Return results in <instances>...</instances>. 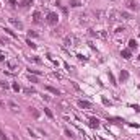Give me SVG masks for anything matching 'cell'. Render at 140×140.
Segmentation results:
<instances>
[{
    "label": "cell",
    "mask_w": 140,
    "mask_h": 140,
    "mask_svg": "<svg viewBox=\"0 0 140 140\" xmlns=\"http://www.w3.org/2000/svg\"><path fill=\"white\" fill-rule=\"evenodd\" d=\"M31 109H33V108H31ZM31 113H33V116H34V117H36V119H38V117H39V113H38V111H36V109H33Z\"/></svg>",
    "instance_id": "484cf974"
},
{
    "label": "cell",
    "mask_w": 140,
    "mask_h": 140,
    "mask_svg": "<svg viewBox=\"0 0 140 140\" xmlns=\"http://www.w3.org/2000/svg\"><path fill=\"white\" fill-rule=\"evenodd\" d=\"M75 43H77V39H75V38H72V36L65 38V44H67V46H77Z\"/></svg>",
    "instance_id": "277c9868"
},
{
    "label": "cell",
    "mask_w": 140,
    "mask_h": 140,
    "mask_svg": "<svg viewBox=\"0 0 140 140\" xmlns=\"http://www.w3.org/2000/svg\"><path fill=\"white\" fill-rule=\"evenodd\" d=\"M65 135H67V137H73V135H72V132H70L69 129H65Z\"/></svg>",
    "instance_id": "f546056e"
},
{
    "label": "cell",
    "mask_w": 140,
    "mask_h": 140,
    "mask_svg": "<svg viewBox=\"0 0 140 140\" xmlns=\"http://www.w3.org/2000/svg\"><path fill=\"white\" fill-rule=\"evenodd\" d=\"M129 49H130V51L137 49V41L135 39H130V41H129Z\"/></svg>",
    "instance_id": "30bf717a"
},
{
    "label": "cell",
    "mask_w": 140,
    "mask_h": 140,
    "mask_svg": "<svg viewBox=\"0 0 140 140\" xmlns=\"http://www.w3.org/2000/svg\"><path fill=\"white\" fill-rule=\"evenodd\" d=\"M121 57L130 59V49H124V51H121Z\"/></svg>",
    "instance_id": "9c48e42d"
},
{
    "label": "cell",
    "mask_w": 140,
    "mask_h": 140,
    "mask_svg": "<svg viewBox=\"0 0 140 140\" xmlns=\"http://www.w3.org/2000/svg\"><path fill=\"white\" fill-rule=\"evenodd\" d=\"M31 3H33V0H23V2H21V3H20V5L26 8V7H29V5H31Z\"/></svg>",
    "instance_id": "4fadbf2b"
},
{
    "label": "cell",
    "mask_w": 140,
    "mask_h": 140,
    "mask_svg": "<svg viewBox=\"0 0 140 140\" xmlns=\"http://www.w3.org/2000/svg\"><path fill=\"white\" fill-rule=\"evenodd\" d=\"M33 21H34V23H41V13L39 12L33 13Z\"/></svg>",
    "instance_id": "ba28073f"
},
{
    "label": "cell",
    "mask_w": 140,
    "mask_h": 140,
    "mask_svg": "<svg viewBox=\"0 0 140 140\" xmlns=\"http://www.w3.org/2000/svg\"><path fill=\"white\" fill-rule=\"evenodd\" d=\"M10 23L13 24V26H16L18 29H23V23L20 21V20H15V18H10Z\"/></svg>",
    "instance_id": "7a4b0ae2"
},
{
    "label": "cell",
    "mask_w": 140,
    "mask_h": 140,
    "mask_svg": "<svg viewBox=\"0 0 140 140\" xmlns=\"http://www.w3.org/2000/svg\"><path fill=\"white\" fill-rule=\"evenodd\" d=\"M103 104H106V106H111V101H109L108 98H103Z\"/></svg>",
    "instance_id": "603a6c76"
},
{
    "label": "cell",
    "mask_w": 140,
    "mask_h": 140,
    "mask_svg": "<svg viewBox=\"0 0 140 140\" xmlns=\"http://www.w3.org/2000/svg\"><path fill=\"white\" fill-rule=\"evenodd\" d=\"M108 77H109V82L113 83V85H116V80H114V75L111 73V72H109V73H108Z\"/></svg>",
    "instance_id": "ac0fdd59"
},
{
    "label": "cell",
    "mask_w": 140,
    "mask_h": 140,
    "mask_svg": "<svg viewBox=\"0 0 140 140\" xmlns=\"http://www.w3.org/2000/svg\"><path fill=\"white\" fill-rule=\"evenodd\" d=\"M139 60H140V55H139Z\"/></svg>",
    "instance_id": "836d02e7"
},
{
    "label": "cell",
    "mask_w": 140,
    "mask_h": 140,
    "mask_svg": "<svg viewBox=\"0 0 140 140\" xmlns=\"http://www.w3.org/2000/svg\"><path fill=\"white\" fill-rule=\"evenodd\" d=\"M26 44H28V46H29V47H33V49H36V44L33 43L31 39H26Z\"/></svg>",
    "instance_id": "d6986e66"
},
{
    "label": "cell",
    "mask_w": 140,
    "mask_h": 140,
    "mask_svg": "<svg viewBox=\"0 0 140 140\" xmlns=\"http://www.w3.org/2000/svg\"><path fill=\"white\" fill-rule=\"evenodd\" d=\"M12 88L15 90V91H20V85H18V83H13V85H12Z\"/></svg>",
    "instance_id": "d4e9b609"
},
{
    "label": "cell",
    "mask_w": 140,
    "mask_h": 140,
    "mask_svg": "<svg viewBox=\"0 0 140 140\" xmlns=\"http://www.w3.org/2000/svg\"><path fill=\"white\" fill-rule=\"evenodd\" d=\"M127 8L129 10H137V2L135 0H127Z\"/></svg>",
    "instance_id": "8992f818"
},
{
    "label": "cell",
    "mask_w": 140,
    "mask_h": 140,
    "mask_svg": "<svg viewBox=\"0 0 140 140\" xmlns=\"http://www.w3.org/2000/svg\"><path fill=\"white\" fill-rule=\"evenodd\" d=\"M8 3L12 5V7H16V5H18V3H16V0H10V2H8Z\"/></svg>",
    "instance_id": "f1b7e54d"
},
{
    "label": "cell",
    "mask_w": 140,
    "mask_h": 140,
    "mask_svg": "<svg viewBox=\"0 0 140 140\" xmlns=\"http://www.w3.org/2000/svg\"><path fill=\"white\" fill-rule=\"evenodd\" d=\"M44 113H46V116H47V117H51V119H52V117H54V114H52V113H51V109H47V108H44Z\"/></svg>",
    "instance_id": "2e32d148"
},
{
    "label": "cell",
    "mask_w": 140,
    "mask_h": 140,
    "mask_svg": "<svg viewBox=\"0 0 140 140\" xmlns=\"http://www.w3.org/2000/svg\"><path fill=\"white\" fill-rule=\"evenodd\" d=\"M2 104H3V103H2V101H0V106H2Z\"/></svg>",
    "instance_id": "d6a6232c"
},
{
    "label": "cell",
    "mask_w": 140,
    "mask_h": 140,
    "mask_svg": "<svg viewBox=\"0 0 140 140\" xmlns=\"http://www.w3.org/2000/svg\"><path fill=\"white\" fill-rule=\"evenodd\" d=\"M80 0H70V7H73V8H77V7H80Z\"/></svg>",
    "instance_id": "7c38bea8"
},
{
    "label": "cell",
    "mask_w": 140,
    "mask_h": 140,
    "mask_svg": "<svg viewBox=\"0 0 140 140\" xmlns=\"http://www.w3.org/2000/svg\"><path fill=\"white\" fill-rule=\"evenodd\" d=\"M78 106H80V108H83V109H90V108H91V103L80 99V101H78Z\"/></svg>",
    "instance_id": "3957f363"
},
{
    "label": "cell",
    "mask_w": 140,
    "mask_h": 140,
    "mask_svg": "<svg viewBox=\"0 0 140 140\" xmlns=\"http://www.w3.org/2000/svg\"><path fill=\"white\" fill-rule=\"evenodd\" d=\"M121 16H122V18H125V20H130V13H127V12H122Z\"/></svg>",
    "instance_id": "44dd1931"
},
{
    "label": "cell",
    "mask_w": 140,
    "mask_h": 140,
    "mask_svg": "<svg viewBox=\"0 0 140 140\" xmlns=\"http://www.w3.org/2000/svg\"><path fill=\"white\" fill-rule=\"evenodd\" d=\"M24 93H26V94H31V93H36V90L34 88H26V90H24Z\"/></svg>",
    "instance_id": "7402d4cb"
},
{
    "label": "cell",
    "mask_w": 140,
    "mask_h": 140,
    "mask_svg": "<svg viewBox=\"0 0 140 140\" xmlns=\"http://www.w3.org/2000/svg\"><path fill=\"white\" fill-rule=\"evenodd\" d=\"M90 127L98 129V127H99V121H98V119H94V117H91V119H90Z\"/></svg>",
    "instance_id": "5b68a950"
},
{
    "label": "cell",
    "mask_w": 140,
    "mask_h": 140,
    "mask_svg": "<svg viewBox=\"0 0 140 140\" xmlns=\"http://www.w3.org/2000/svg\"><path fill=\"white\" fill-rule=\"evenodd\" d=\"M0 88H2V90H8V88H10V85L3 80V82H0Z\"/></svg>",
    "instance_id": "9a60e30c"
},
{
    "label": "cell",
    "mask_w": 140,
    "mask_h": 140,
    "mask_svg": "<svg viewBox=\"0 0 140 140\" xmlns=\"http://www.w3.org/2000/svg\"><path fill=\"white\" fill-rule=\"evenodd\" d=\"M28 78H29V82H31V83H38V78H36L34 75H31V73H29V77H28Z\"/></svg>",
    "instance_id": "ffe728a7"
},
{
    "label": "cell",
    "mask_w": 140,
    "mask_h": 140,
    "mask_svg": "<svg viewBox=\"0 0 140 140\" xmlns=\"http://www.w3.org/2000/svg\"><path fill=\"white\" fill-rule=\"evenodd\" d=\"M0 139H2V140H7V137H5V134L2 132V130H0Z\"/></svg>",
    "instance_id": "4dcf8cb0"
},
{
    "label": "cell",
    "mask_w": 140,
    "mask_h": 140,
    "mask_svg": "<svg viewBox=\"0 0 140 140\" xmlns=\"http://www.w3.org/2000/svg\"><path fill=\"white\" fill-rule=\"evenodd\" d=\"M7 65H8V69H15L16 64H15V62H7Z\"/></svg>",
    "instance_id": "cb8c5ba5"
},
{
    "label": "cell",
    "mask_w": 140,
    "mask_h": 140,
    "mask_svg": "<svg viewBox=\"0 0 140 140\" xmlns=\"http://www.w3.org/2000/svg\"><path fill=\"white\" fill-rule=\"evenodd\" d=\"M5 33H7V34H10V36H12V38H15V39H16V38H18V36H16V34H15V33H13V31H12V29H10V28H5Z\"/></svg>",
    "instance_id": "5bb4252c"
},
{
    "label": "cell",
    "mask_w": 140,
    "mask_h": 140,
    "mask_svg": "<svg viewBox=\"0 0 140 140\" xmlns=\"http://www.w3.org/2000/svg\"><path fill=\"white\" fill-rule=\"evenodd\" d=\"M46 21H47L49 24H57V21H59V16H57V13H54V12L47 13V16H46Z\"/></svg>",
    "instance_id": "6da1fadb"
},
{
    "label": "cell",
    "mask_w": 140,
    "mask_h": 140,
    "mask_svg": "<svg viewBox=\"0 0 140 140\" xmlns=\"http://www.w3.org/2000/svg\"><path fill=\"white\" fill-rule=\"evenodd\" d=\"M28 34H29V38H36V36H38V33H34V31H29Z\"/></svg>",
    "instance_id": "83f0119b"
},
{
    "label": "cell",
    "mask_w": 140,
    "mask_h": 140,
    "mask_svg": "<svg viewBox=\"0 0 140 140\" xmlns=\"http://www.w3.org/2000/svg\"><path fill=\"white\" fill-rule=\"evenodd\" d=\"M109 121L116 122V124H119V122H124V121H122V119H119V117H109Z\"/></svg>",
    "instance_id": "e0dca14e"
},
{
    "label": "cell",
    "mask_w": 140,
    "mask_h": 140,
    "mask_svg": "<svg viewBox=\"0 0 140 140\" xmlns=\"http://www.w3.org/2000/svg\"><path fill=\"white\" fill-rule=\"evenodd\" d=\"M77 57H78V60H83V62H86V57H83V55H82V54H78V55H77Z\"/></svg>",
    "instance_id": "4316f807"
},
{
    "label": "cell",
    "mask_w": 140,
    "mask_h": 140,
    "mask_svg": "<svg viewBox=\"0 0 140 140\" xmlns=\"http://www.w3.org/2000/svg\"><path fill=\"white\" fill-rule=\"evenodd\" d=\"M129 78V73H127V70H121V75H119V80L121 82H125Z\"/></svg>",
    "instance_id": "52a82bcc"
},
{
    "label": "cell",
    "mask_w": 140,
    "mask_h": 140,
    "mask_svg": "<svg viewBox=\"0 0 140 140\" xmlns=\"http://www.w3.org/2000/svg\"><path fill=\"white\" fill-rule=\"evenodd\" d=\"M0 60H5V55L3 54H0Z\"/></svg>",
    "instance_id": "1f68e13d"
},
{
    "label": "cell",
    "mask_w": 140,
    "mask_h": 140,
    "mask_svg": "<svg viewBox=\"0 0 140 140\" xmlns=\"http://www.w3.org/2000/svg\"><path fill=\"white\" fill-rule=\"evenodd\" d=\"M46 90H49V91H51L52 94H57V96L60 94V91H59L57 88H54V86H46Z\"/></svg>",
    "instance_id": "8fae6325"
}]
</instances>
